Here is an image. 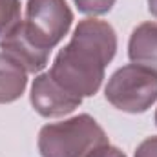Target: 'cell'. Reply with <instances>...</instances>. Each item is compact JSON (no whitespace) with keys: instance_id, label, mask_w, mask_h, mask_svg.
<instances>
[{"instance_id":"6da1fadb","label":"cell","mask_w":157,"mask_h":157,"mask_svg":"<svg viewBox=\"0 0 157 157\" xmlns=\"http://www.w3.org/2000/svg\"><path fill=\"white\" fill-rule=\"evenodd\" d=\"M117 53L115 29L99 18H84L70 42L57 53L49 75L71 95L80 99L99 91L104 70Z\"/></svg>"},{"instance_id":"7a4b0ae2","label":"cell","mask_w":157,"mask_h":157,"mask_svg":"<svg viewBox=\"0 0 157 157\" xmlns=\"http://www.w3.org/2000/svg\"><path fill=\"white\" fill-rule=\"evenodd\" d=\"M102 144H108V135L88 113L46 124L39 133L42 157H86Z\"/></svg>"},{"instance_id":"3957f363","label":"cell","mask_w":157,"mask_h":157,"mask_svg":"<svg viewBox=\"0 0 157 157\" xmlns=\"http://www.w3.org/2000/svg\"><path fill=\"white\" fill-rule=\"evenodd\" d=\"M106 101L126 113H144L157 101V73L128 64L119 68L104 88Z\"/></svg>"},{"instance_id":"277c9868","label":"cell","mask_w":157,"mask_h":157,"mask_svg":"<svg viewBox=\"0 0 157 157\" xmlns=\"http://www.w3.org/2000/svg\"><path fill=\"white\" fill-rule=\"evenodd\" d=\"M71 24L73 13L66 0H28L26 20H20L29 40L49 53L68 35Z\"/></svg>"},{"instance_id":"5b68a950","label":"cell","mask_w":157,"mask_h":157,"mask_svg":"<svg viewBox=\"0 0 157 157\" xmlns=\"http://www.w3.org/2000/svg\"><path fill=\"white\" fill-rule=\"evenodd\" d=\"M31 106L42 117H64L80 106L82 99L66 91L60 84H57L48 73H40L35 77L29 93Z\"/></svg>"},{"instance_id":"8992f818","label":"cell","mask_w":157,"mask_h":157,"mask_svg":"<svg viewBox=\"0 0 157 157\" xmlns=\"http://www.w3.org/2000/svg\"><path fill=\"white\" fill-rule=\"evenodd\" d=\"M0 49L13 60H17L28 73L42 71L49 60V51L40 49L35 42H31L29 37L24 33V29L20 28V22L4 39H0Z\"/></svg>"},{"instance_id":"52a82bcc","label":"cell","mask_w":157,"mask_h":157,"mask_svg":"<svg viewBox=\"0 0 157 157\" xmlns=\"http://www.w3.org/2000/svg\"><path fill=\"white\" fill-rule=\"evenodd\" d=\"M128 57L132 64L148 68L157 73V24L143 22L133 31L128 42Z\"/></svg>"},{"instance_id":"ba28073f","label":"cell","mask_w":157,"mask_h":157,"mask_svg":"<svg viewBox=\"0 0 157 157\" xmlns=\"http://www.w3.org/2000/svg\"><path fill=\"white\" fill-rule=\"evenodd\" d=\"M26 86L28 71L9 55L0 51V104H9L20 99Z\"/></svg>"},{"instance_id":"9c48e42d","label":"cell","mask_w":157,"mask_h":157,"mask_svg":"<svg viewBox=\"0 0 157 157\" xmlns=\"http://www.w3.org/2000/svg\"><path fill=\"white\" fill-rule=\"evenodd\" d=\"M20 20V0H0V39H4Z\"/></svg>"},{"instance_id":"30bf717a","label":"cell","mask_w":157,"mask_h":157,"mask_svg":"<svg viewBox=\"0 0 157 157\" xmlns=\"http://www.w3.org/2000/svg\"><path fill=\"white\" fill-rule=\"evenodd\" d=\"M73 2H75V6L78 7L80 13L99 17V15L108 13L115 6L117 0H73Z\"/></svg>"},{"instance_id":"8fae6325","label":"cell","mask_w":157,"mask_h":157,"mask_svg":"<svg viewBox=\"0 0 157 157\" xmlns=\"http://www.w3.org/2000/svg\"><path fill=\"white\" fill-rule=\"evenodd\" d=\"M133 157H157V137H148L144 139L137 150Z\"/></svg>"},{"instance_id":"7c38bea8","label":"cell","mask_w":157,"mask_h":157,"mask_svg":"<svg viewBox=\"0 0 157 157\" xmlns=\"http://www.w3.org/2000/svg\"><path fill=\"white\" fill-rule=\"evenodd\" d=\"M86 157H126V155H124L119 148L112 146V144L108 143V144H102V146L95 148L93 152H90Z\"/></svg>"},{"instance_id":"4fadbf2b","label":"cell","mask_w":157,"mask_h":157,"mask_svg":"<svg viewBox=\"0 0 157 157\" xmlns=\"http://www.w3.org/2000/svg\"><path fill=\"white\" fill-rule=\"evenodd\" d=\"M148 11L152 13V17L157 18V0H148Z\"/></svg>"},{"instance_id":"5bb4252c","label":"cell","mask_w":157,"mask_h":157,"mask_svg":"<svg viewBox=\"0 0 157 157\" xmlns=\"http://www.w3.org/2000/svg\"><path fill=\"white\" fill-rule=\"evenodd\" d=\"M154 119H155V126H157V110H155V117H154Z\"/></svg>"}]
</instances>
